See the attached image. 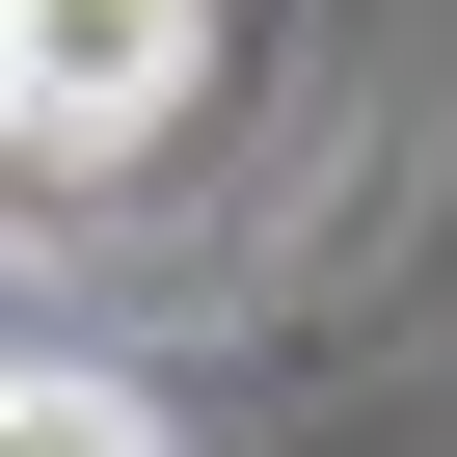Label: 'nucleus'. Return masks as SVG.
I'll use <instances>...</instances> for the list:
<instances>
[{
  "mask_svg": "<svg viewBox=\"0 0 457 457\" xmlns=\"http://www.w3.org/2000/svg\"><path fill=\"white\" fill-rule=\"evenodd\" d=\"M0 403H28V350H0Z\"/></svg>",
  "mask_w": 457,
  "mask_h": 457,
  "instance_id": "20e7f679",
  "label": "nucleus"
},
{
  "mask_svg": "<svg viewBox=\"0 0 457 457\" xmlns=\"http://www.w3.org/2000/svg\"><path fill=\"white\" fill-rule=\"evenodd\" d=\"M215 81V0H28V162H108Z\"/></svg>",
  "mask_w": 457,
  "mask_h": 457,
  "instance_id": "f257e3e1",
  "label": "nucleus"
},
{
  "mask_svg": "<svg viewBox=\"0 0 457 457\" xmlns=\"http://www.w3.org/2000/svg\"><path fill=\"white\" fill-rule=\"evenodd\" d=\"M0 457H162V403H135V377H28V403H0Z\"/></svg>",
  "mask_w": 457,
  "mask_h": 457,
  "instance_id": "f03ea898",
  "label": "nucleus"
},
{
  "mask_svg": "<svg viewBox=\"0 0 457 457\" xmlns=\"http://www.w3.org/2000/svg\"><path fill=\"white\" fill-rule=\"evenodd\" d=\"M0 162H28V0H0Z\"/></svg>",
  "mask_w": 457,
  "mask_h": 457,
  "instance_id": "7ed1b4c3",
  "label": "nucleus"
}]
</instances>
